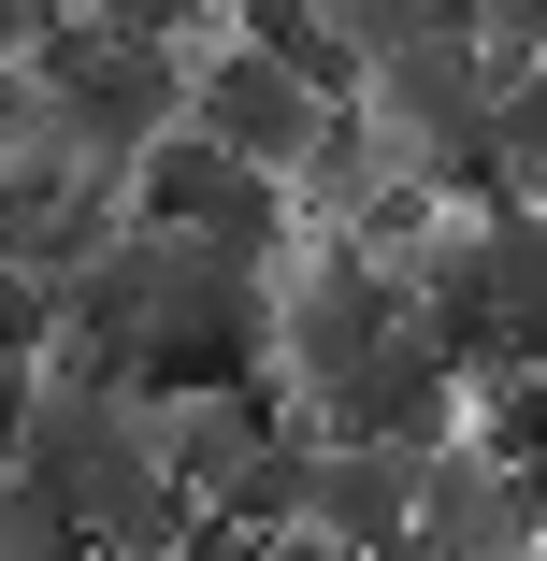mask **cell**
I'll use <instances>...</instances> for the list:
<instances>
[{"instance_id": "52a82bcc", "label": "cell", "mask_w": 547, "mask_h": 561, "mask_svg": "<svg viewBox=\"0 0 547 561\" xmlns=\"http://www.w3.org/2000/svg\"><path fill=\"white\" fill-rule=\"evenodd\" d=\"M317 30H332L361 72H389L403 44H447V30H476V0H317Z\"/></svg>"}, {"instance_id": "30bf717a", "label": "cell", "mask_w": 547, "mask_h": 561, "mask_svg": "<svg viewBox=\"0 0 547 561\" xmlns=\"http://www.w3.org/2000/svg\"><path fill=\"white\" fill-rule=\"evenodd\" d=\"M216 15H231L246 44H288V58L317 44V0H216Z\"/></svg>"}, {"instance_id": "277c9868", "label": "cell", "mask_w": 547, "mask_h": 561, "mask_svg": "<svg viewBox=\"0 0 547 561\" xmlns=\"http://www.w3.org/2000/svg\"><path fill=\"white\" fill-rule=\"evenodd\" d=\"M317 432H375V446H418V461H432V446L476 432V375H461V346H447L432 317H403L389 346L317 403Z\"/></svg>"}, {"instance_id": "6da1fadb", "label": "cell", "mask_w": 547, "mask_h": 561, "mask_svg": "<svg viewBox=\"0 0 547 561\" xmlns=\"http://www.w3.org/2000/svg\"><path fill=\"white\" fill-rule=\"evenodd\" d=\"M403 317H418V274H403V260H375L361 231H317V245L274 274V375H288L303 403H332Z\"/></svg>"}, {"instance_id": "8fae6325", "label": "cell", "mask_w": 547, "mask_h": 561, "mask_svg": "<svg viewBox=\"0 0 547 561\" xmlns=\"http://www.w3.org/2000/svg\"><path fill=\"white\" fill-rule=\"evenodd\" d=\"M476 44L490 58H547V0H476Z\"/></svg>"}, {"instance_id": "3957f363", "label": "cell", "mask_w": 547, "mask_h": 561, "mask_svg": "<svg viewBox=\"0 0 547 561\" xmlns=\"http://www.w3.org/2000/svg\"><path fill=\"white\" fill-rule=\"evenodd\" d=\"M187 116H202L216 145H231V159H260V173H288V187H303V159L332 145V116H346V101L317 87L288 44H246V30H216V44L187 58Z\"/></svg>"}, {"instance_id": "8992f818", "label": "cell", "mask_w": 547, "mask_h": 561, "mask_svg": "<svg viewBox=\"0 0 547 561\" xmlns=\"http://www.w3.org/2000/svg\"><path fill=\"white\" fill-rule=\"evenodd\" d=\"M303 533L346 547V561H389V547L418 533V446L332 432V446H317V490H303Z\"/></svg>"}, {"instance_id": "9c48e42d", "label": "cell", "mask_w": 547, "mask_h": 561, "mask_svg": "<svg viewBox=\"0 0 547 561\" xmlns=\"http://www.w3.org/2000/svg\"><path fill=\"white\" fill-rule=\"evenodd\" d=\"M504 317H518V346L547 360V216L504 202Z\"/></svg>"}, {"instance_id": "7a4b0ae2", "label": "cell", "mask_w": 547, "mask_h": 561, "mask_svg": "<svg viewBox=\"0 0 547 561\" xmlns=\"http://www.w3.org/2000/svg\"><path fill=\"white\" fill-rule=\"evenodd\" d=\"M30 58L58 72L72 159H101V173H130L159 130H187V44H145V30H101V15H72V30H44Z\"/></svg>"}, {"instance_id": "ba28073f", "label": "cell", "mask_w": 547, "mask_h": 561, "mask_svg": "<svg viewBox=\"0 0 547 561\" xmlns=\"http://www.w3.org/2000/svg\"><path fill=\"white\" fill-rule=\"evenodd\" d=\"M490 187L547 216V58H504V116H490Z\"/></svg>"}, {"instance_id": "5b68a950", "label": "cell", "mask_w": 547, "mask_h": 561, "mask_svg": "<svg viewBox=\"0 0 547 561\" xmlns=\"http://www.w3.org/2000/svg\"><path fill=\"white\" fill-rule=\"evenodd\" d=\"M418 547H432V561H547L518 461H490L476 432H461V446H432V461H418Z\"/></svg>"}]
</instances>
